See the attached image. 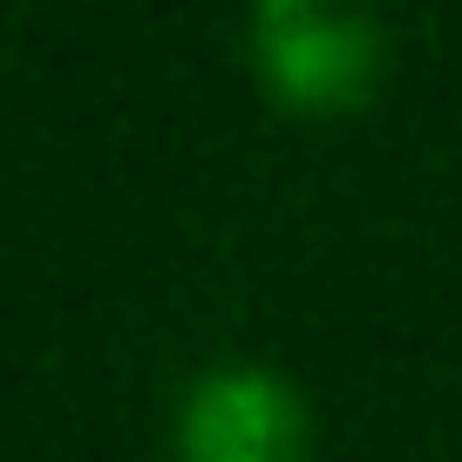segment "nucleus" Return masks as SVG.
<instances>
[{"label": "nucleus", "instance_id": "obj_1", "mask_svg": "<svg viewBox=\"0 0 462 462\" xmlns=\"http://www.w3.org/2000/svg\"><path fill=\"white\" fill-rule=\"evenodd\" d=\"M252 69L273 102L300 116H340L381 82V21L361 7H313V0H259L245 21Z\"/></svg>", "mask_w": 462, "mask_h": 462}, {"label": "nucleus", "instance_id": "obj_2", "mask_svg": "<svg viewBox=\"0 0 462 462\" xmlns=\"http://www.w3.org/2000/svg\"><path fill=\"white\" fill-rule=\"evenodd\" d=\"M177 462H306V402L259 361L204 367L177 402Z\"/></svg>", "mask_w": 462, "mask_h": 462}]
</instances>
